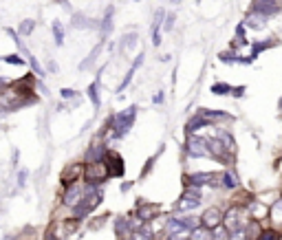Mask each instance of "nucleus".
I'll use <instances>...</instances> for the list:
<instances>
[{"instance_id": "393cba45", "label": "nucleus", "mask_w": 282, "mask_h": 240, "mask_svg": "<svg viewBox=\"0 0 282 240\" xmlns=\"http://www.w3.org/2000/svg\"><path fill=\"white\" fill-rule=\"evenodd\" d=\"M220 178H223V185L227 187V190H234V187H238V176H236L234 172H229V170H227Z\"/></svg>"}, {"instance_id": "4c0bfd02", "label": "nucleus", "mask_w": 282, "mask_h": 240, "mask_svg": "<svg viewBox=\"0 0 282 240\" xmlns=\"http://www.w3.org/2000/svg\"><path fill=\"white\" fill-rule=\"evenodd\" d=\"M60 93H62V99H73V97H75V90L73 88H62Z\"/></svg>"}, {"instance_id": "79ce46f5", "label": "nucleus", "mask_w": 282, "mask_h": 240, "mask_svg": "<svg viewBox=\"0 0 282 240\" xmlns=\"http://www.w3.org/2000/svg\"><path fill=\"white\" fill-rule=\"evenodd\" d=\"M49 71H53V73H55V71H58V64H55L53 60H51V62H49Z\"/></svg>"}, {"instance_id": "9b49d317", "label": "nucleus", "mask_w": 282, "mask_h": 240, "mask_svg": "<svg viewBox=\"0 0 282 240\" xmlns=\"http://www.w3.org/2000/svg\"><path fill=\"white\" fill-rule=\"evenodd\" d=\"M188 183H192V185H205V183H209V185H218V174H209V172H196V174L188 176Z\"/></svg>"}, {"instance_id": "c85d7f7f", "label": "nucleus", "mask_w": 282, "mask_h": 240, "mask_svg": "<svg viewBox=\"0 0 282 240\" xmlns=\"http://www.w3.org/2000/svg\"><path fill=\"white\" fill-rule=\"evenodd\" d=\"M247 227H238L234 232H229V240H247Z\"/></svg>"}, {"instance_id": "39448f33", "label": "nucleus", "mask_w": 282, "mask_h": 240, "mask_svg": "<svg viewBox=\"0 0 282 240\" xmlns=\"http://www.w3.org/2000/svg\"><path fill=\"white\" fill-rule=\"evenodd\" d=\"M223 223H225V227H227V232H234V229H238V227H245L247 216H245V212L240 207H232V209H227V214L223 216Z\"/></svg>"}, {"instance_id": "20e7f679", "label": "nucleus", "mask_w": 282, "mask_h": 240, "mask_svg": "<svg viewBox=\"0 0 282 240\" xmlns=\"http://www.w3.org/2000/svg\"><path fill=\"white\" fill-rule=\"evenodd\" d=\"M166 234L172 240H179V238L188 236V234H192V227H188V223L183 221V218L172 216L170 221H168V225H166Z\"/></svg>"}, {"instance_id": "e433bc0d", "label": "nucleus", "mask_w": 282, "mask_h": 240, "mask_svg": "<svg viewBox=\"0 0 282 240\" xmlns=\"http://www.w3.org/2000/svg\"><path fill=\"white\" fill-rule=\"evenodd\" d=\"M258 240H278V236H276V232H263Z\"/></svg>"}, {"instance_id": "2f4dec72", "label": "nucleus", "mask_w": 282, "mask_h": 240, "mask_svg": "<svg viewBox=\"0 0 282 240\" xmlns=\"http://www.w3.org/2000/svg\"><path fill=\"white\" fill-rule=\"evenodd\" d=\"M227 227H214V240H225V236H227V232H225Z\"/></svg>"}, {"instance_id": "7c9ffc66", "label": "nucleus", "mask_w": 282, "mask_h": 240, "mask_svg": "<svg viewBox=\"0 0 282 240\" xmlns=\"http://www.w3.org/2000/svg\"><path fill=\"white\" fill-rule=\"evenodd\" d=\"M238 55H234V53H220V62H225V64H234V62H238Z\"/></svg>"}, {"instance_id": "7ed1b4c3", "label": "nucleus", "mask_w": 282, "mask_h": 240, "mask_svg": "<svg viewBox=\"0 0 282 240\" xmlns=\"http://www.w3.org/2000/svg\"><path fill=\"white\" fill-rule=\"evenodd\" d=\"M201 205V192L198 190H186L183 196L177 201V212H194Z\"/></svg>"}, {"instance_id": "ddd939ff", "label": "nucleus", "mask_w": 282, "mask_h": 240, "mask_svg": "<svg viewBox=\"0 0 282 240\" xmlns=\"http://www.w3.org/2000/svg\"><path fill=\"white\" fill-rule=\"evenodd\" d=\"M207 146H209V155L212 157H216V159H227V148H225V144L220 139H209L207 141Z\"/></svg>"}, {"instance_id": "412c9836", "label": "nucleus", "mask_w": 282, "mask_h": 240, "mask_svg": "<svg viewBox=\"0 0 282 240\" xmlns=\"http://www.w3.org/2000/svg\"><path fill=\"white\" fill-rule=\"evenodd\" d=\"M112 13H115V9L108 7V11H106L104 20H101V38H104V40L108 38L110 31H112Z\"/></svg>"}, {"instance_id": "58836bf2", "label": "nucleus", "mask_w": 282, "mask_h": 240, "mask_svg": "<svg viewBox=\"0 0 282 240\" xmlns=\"http://www.w3.org/2000/svg\"><path fill=\"white\" fill-rule=\"evenodd\" d=\"M24 183H27V170H20V174H18V185L22 187Z\"/></svg>"}, {"instance_id": "a19ab883", "label": "nucleus", "mask_w": 282, "mask_h": 240, "mask_svg": "<svg viewBox=\"0 0 282 240\" xmlns=\"http://www.w3.org/2000/svg\"><path fill=\"white\" fill-rule=\"evenodd\" d=\"M152 101H155V104H161V101H163V93H161V90H159V93L152 97Z\"/></svg>"}, {"instance_id": "0eeeda50", "label": "nucleus", "mask_w": 282, "mask_h": 240, "mask_svg": "<svg viewBox=\"0 0 282 240\" xmlns=\"http://www.w3.org/2000/svg\"><path fill=\"white\" fill-rule=\"evenodd\" d=\"M108 174V167H106L104 161L99 163H89V167H86V178H89V183H101Z\"/></svg>"}, {"instance_id": "f704fd0d", "label": "nucleus", "mask_w": 282, "mask_h": 240, "mask_svg": "<svg viewBox=\"0 0 282 240\" xmlns=\"http://www.w3.org/2000/svg\"><path fill=\"white\" fill-rule=\"evenodd\" d=\"M174 13H170V16L166 18V22H163V29H166V31H172V27H174Z\"/></svg>"}, {"instance_id": "473e14b6", "label": "nucleus", "mask_w": 282, "mask_h": 240, "mask_svg": "<svg viewBox=\"0 0 282 240\" xmlns=\"http://www.w3.org/2000/svg\"><path fill=\"white\" fill-rule=\"evenodd\" d=\"M4 62H7V64H24V60L22 58H20V55H4Z\"/></svg>"}, {"instance_id": "2eb2a0df", "label": "nucleus", "mask_w": 282, "mask_h": 240, "mask_svg": "<svg viewBox=\"0 0 282 240\" xmlns=\"http://www.w3.org/2000/svg\"><path fill=\"white\" fill-rule=\"evenodd\" d=\"M71 24H73L75 29H95L97 22L93 18L84 16V13H73V18H71Z\"/></svg>"}, {"instance_id": "4be33fe9", "label": "nucleus", "mask_w": 282, "mask_h": 240, "mask_svg": "<svg viewBox=\"0 0 282 240\" xmlns=\"http://www.w3.org/2000/svg\"><path fill=\"white\" fill-rule=\"evenodd\" d=\"M245 24L251 29H263L267 24V16H263V13H251V16H247V20H245Z\"/></svg>"}, {"instance_id": "5701e85b", "label": "nucleus", "mask_w": 282, "mask_h": 240, "mask_svg": "<svg viewBox=\"0 0 282 240\" xmlns=\"http://www.w3.org/2000/svg\"><path fill=\"white\" fill-rule=\"evenodd\" d=\"M249 214H251L254 218H265V216H267V207L263 205V203H258V201H251Z\"/></svg>"}, {"instance_id": "f03ea898", "label": "nucleus", "mask_w": 282, "mask_h": 240, "mask_svg": "<svg viewBox=\"0 0 282 240\" xmlns=\"http://www.w3.org/2000/svg\"><path fill=\"white\" fill-rule=\"evenodd\" d=\"M99 203H101V192H99V190H91V192H86L84 201H82L80 205L75 207V216H78V218H84L86 214L93 212V209L99 205Z\"/></svg>"}, {"instance_id": "9d476101", "label": "nucleus", "mask_w": 282, "mask_h": 240, "mask_svg": "<svg viewBox=\"0 0 282 240\" xmlns=\"http://www.w3.org/2000/svg\"><path fill=\"white\" fill-rule=\"evenodd\" d=\"M254 11L256 13H263V16H274V13L280 11V4L276 2V0H256L254 4Z\"/></svg>"}, {"instance_id": "a878e982", "label": "nucleus", "mask_w": 282, "mask_h": 240, "mask_svg": "<svg viewBox=\"0 0 282 240\" xmlns=\"http://www.w3.org/2000/svg\"><path fill=\"white\" fill-rule=\"evenodd\" d=\"M53 38H55V44H58V47H62L64 44V29H62V24L58 22V20H53Z\"/></svg>"}, {"instance_id": "6e6552de", "label": "nucleus", "mask_w": 282, "mask_h": 240, "mask_svg": "<svg viewBox=\"0 0 282 240\" xmlns=\"http://www.w3.org/2000/svg\"><path fill=\"white\" fill-rule=\"evenodd\" d=\"M106 167H108V174L110 176H119V174H124V159H121L117 152H108L106 155Z\"/></svg>"}, {"instance_id": "72a5a7b5", "label": "nucleus", "mask_w": 282, "mask_h": 240, "mask_svg": "<svg viewBox=\"0 0 282 240\" xmlns=\"http://www.w3.org/2000/svg\"><path fill=\"white\" fill-rule=\"evenodd\" d=\"M274 218L276 221H282V201H278L274 205Z\"/></svg>"}, {"instance_id": "c9c22d12", "label": "nucleus", "mask_w": 282, "mask_h": 240, "mask_svg": "<svg viewBox=\"0 0 282 240\" xmlns=\"http://www.w3.org/2000/svg\"><path fill=\"white\" fill-rule=\"evenodd\" d=\"M135 240H150V232H148V229H139V232L135 234Z\"/></svg>"}, {"instance_id": "aec40b11", "label": "nucleus", "mask_w": 282, "mask_h": 240, "mask_svg": "<svg viewBox=\"0 0 282 240\" xmlns=\"http://www.w3.org/2000/svg\"><path fill=\"white\" fill-rule=\"evenodd\" d=\"M101 49H104V40H101V42H99V44H97V47H95L93 51H91V55H89V58H86V60H84V62H82V64H80V71H86V69H91V66H93V64H95V60H97V55H99V53H101Z\"/></svg>"}, {"instance_id": "a211bd4d", "label": "nucleus", "mask_w": 282, "mask_h": 240, "mask_svg": "<svg viewBox=\"0 0 282 240\" xmlns=\"http://www.w3.org/2000/svg\"><path fill=\"white\" fill-rule=\"evenodd\" d=\"M137 42H139V35H137V33H126L124 38H121V42H119L121 53H128V51H132V49L137 47Z\"/></svg>"}, {"instance_id": "b1692460", "label": "nucleus", "mask_w": 282, "mask_h": 240, "mask_svg": "<svg viewBox=\"0 0 282 240\" xmlns=\"http://www.w3.org/2000/svg\"><path fill=\"white\" fill-rule=\"evenodd\" d=\"M86 93H89V97H91V101H93L95 108H99V81H93Z\"/></svg>"}, {"instance_id": "cd10ccee", "label": "nucleus", "mask_w": 282, "mask_h": 240, "mask_svg": "<svg viewBox=\"0 0 282 240\" xmlns=\"http://www.w3.org/2000/svg\"><path fill=\"white\" fill-rule=\"evenodd\" d=\"M33 27H35V20H24V22L18 27V33L20 35H31Z\"/></svg>"}, {"instance_id": "c756f323", "label": "nucleus", "mask_w": 282, "mask_h": 240, "mask_svg": "<svg viewBox=\"0 0 282 240\" xmlns=\"http://www.w3.org/2000/svg\"><path fill=\"white\" fill-rule=\"evenodd\" d=\"M220 141H223V144H225V148H227L229 152H234V139H232V137L227 135V132H220Z\"/></svg>"}, {"instance_id": "ea45409f", "label": "nucleus", "mask_w": 282, "mask_h": 240, "mask_svg": "<svg viewBox=\"0 0 282 240\" xmlns=\"http://www.w3.org/2000/svg\"><path fill=\"white\" fill-rule=\"evenodd\" d=\"M126 227H128V223L124 221V218H119V221H117V232L121 234V229H126Z\"/></svg>"}, {"instance_id": "f3484780", "label": "nucleus", "mask_w": 282, "mask_h": 240, "mask_svg": "<svg viewBox=\"0 0 282 240\" xmlns=\"http://www.w3.org/2000/svg\"><path fill=\"white\" fill-rule=\"evenodd\" d=\"M106 155H108V150H106V146L95 144V146L89 150V155H86V159H89V163H99V161H104V159H106Z\"/></svg>"}, {"instance_id": "f8f14e48", "label": "nucleus", "mask_w": 282, "mask_h": 240, "mask_svg": "<svg viewBox=\"0 0 282 240\" xmlns=\"http://www.w3.org/2000/svg\"><path fill=\"white\" fill-rule=\"evenodd\" d=\"M143 64V51H141V55H137V60L132 62V66H130V71H128V75L124 78V81L119 84V88H117V93H124V88H128V84L132 81V78H135V73H137V69Z\"/></svg>"}, {"instance_id": "37998d69", "label": "nucleus", "mask_w": 282, "mask_h": 240, "mask_svg": "<svg viewBox=\"0 0 282 240\" xmlns=\"http://www.w3.org/2000/svg\"><path fill=\"white\" fill-rule=\"evenodd\" d=\"M170 2H174V4H179V2H181V0H170Z\"/></svg>"}, {"instance_id": "6ab92c4d", "label": "nucleus", "mask_w": 282, "mask_h": 240, "mask_svg": "<svg viewBox=\"0 0 282 240\" xmlns=\"http://www.w3.org/2000/svg\"><path fill=\"white\" fill-rule=\"evenodd\" d=\"M189 240H214V232L203 225V227L192 229V234H189Z\"/></svg>"}, {"instance_id": "f257e3e1", "label": "nucleus", "mask_w": 282, "mask_h": 240, "mask_svg": "<svg viewBox=\"0 0 282 240\" xmlns=\"http://www.w3.org/2000/svg\"><path fill=\"white\" fill-rule=\"evenodd\" d=\"M135 117H137V106H130L128 110L112 117V130H115L117 139H121V137H126L130 132L132 124H135Z\"/></svg>"}, {"instance_id": "dca6fc26", "label": "nucleus", "mask_w": 282, "mask_h": 240, "mask_svg": "<svg viewBox=\"0 0 282 240\" xmlns=\"http://www.w3.org/2000/svg\"><path fill=\"white\" fill-rule=\"evenodd\" d=\"M159 207L157 203H141L139 205V221H150V218L159 216Z\"/></svg>"}, {"instance_id": "423d86ee", "label": "nucleus", "mask_w": 282, "mask_h": 240, "mask_svg": "<svg viewBox=\"0 0 282 240\" xmlns=\"http://www.w3.org/2000/svg\"><path fill=\"white\" fill-rule=\"evenodd\" d=\"M86 192H89V187H86V185H71L69 190H66V194H64V205L78 207L80 203L84 201Z\"/></svg>"}, {"instance_id": "bb28decb", "label": "nucleus", "mask_w": 282, "mask_h": 240, "mask_svg": "<svg viewBox=\"0 0 282 240\" xmlns=\"http://www.w3.org/2000/svg\"><path fill=\"white\" fill-rule=\"evenodd\" d=\"M212 93H216V95H227V93H232V95H236V88H232V86H227V84H223V81H218V84L212 86Z\"/></svg>"}, {"instance_id": "4468645a", "label": "nucleus", "mask_w": 282, "mask_h": 240, "mask_svg": "<svg viewBox=\"0 0 282 240\" xmlns=\"http://www.w3.org/2000/svg\"><path fill=\"white\" fill-rule=\"evenodd\" d=\"M220 221H223V216H220V212H218L216 207H209L207 212L203 214V225H205V227H209V229L218 227Z\"/></svg>"}, {"instance_id": "1a4fd4ad", "label": "nucleus", "mask_w": 282, "mask_h": 240, "mask_svg": "<svg viewBox=\"0 0 282 240\" xmlns=\"http://www.w3.org/2000/svg\"><path fill=\"white\" fill-rule=\"evenodd\" d=\"M188 152L192 157H209V146L201 137H192V139L188 141Z\"/></svg>"}]
</instances>
